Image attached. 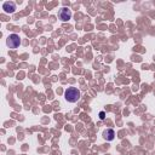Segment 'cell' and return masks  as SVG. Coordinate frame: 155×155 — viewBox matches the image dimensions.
I'll return each instance as SVG.
<instances>
[{
	"mask_svg": "<svg viewBox=\"0 0 155 155\" xmlns=\"http://www.w3.org/2000/svg\"><path fill=\"white\" fill-rule=\"evenodd\" d=\"M6 44H7V46L10 48H17L19 46V44H21V39H19V36L17 34H11L7 38Z\"/></svg>",
	"mask_w": 155,
	"mask_h": 155,
	"instance_id": "obj_2",
	"label": "cell"
},
{
	"mask_svg": "<svg viewBox=\"0 0 155 155\" xmlns=\"http://www.w3.org/2000/svg\"><path fill=\"white\" fill-rule=\"evenodd\" d=\"M99 119H101V120H104V119H105V113H104V111H101V113H99Z\"/></svg>",
	"mask_w": 155,
	"mask_h": 155,
	"instance_id": "obj_6",
	"label": "cell"
},
{
	"mask_svg": "<svg viewBox=\"0 0 155 155\" xmlns=\"http://www.w3.org/2000/svg\"><path fill=\"white\" fill-rule=\"evenodd\" d=\"M114 137H115V132H114V130L109 128V130H107V131L104 132V138H105L107 140H113Z\"/></svg>",
	"mask_w": 155,
	"mask_h": 155,
	"instance_id": "obj_5",
	"label": "cell"
},
{
	"mask_svg": "<svg viewBox=\"0 0 155 155\" xmlns=\"http://www.w3.org/2000/svg\"><path fill=\"white\" fill-rule=\"evenodd\" d=\"M58 17H59V19H61V21L67 22V21H69V19L71 18V11H70L68 7H63V8H61V10H59Z\"/></svg>",
	"mask_w": 155,
	"mask_h": 155,
	"instance_id": "obj_3",
	"label": "cell"
},
{
	"mask_svg": "<svg viewBox=\"0 0 155 155\" xmlns=\"http://www.w3.org/2000/svg\"><path fill=\"white\" fill-rule=\"evenodd\" d=\"M2 10L6 12V13H13L15 10H16V6L13 2H10V1H6L2 4Z\"/></svg>",
	"mask_w": 155,
	"mask_h": 155,
	"instance_id": "obj_4",
	"label": "cell"
},
{
	"mask_svg": "<svg viewBox=\"0 0 155 155\" xmlns=\"http://www.w3.org/2000/svg\"><path fill=\"white\" fill-rule=\"evenodd\" d=\"M64 98L70 103H75L80 98V91L76 87H68L64 92Z\"/></svg>",
	"mask_w": 155,
	"mask_h": 155,
	"instance_id": "obj_1",
	"label": "cell"
}]
</instances>
